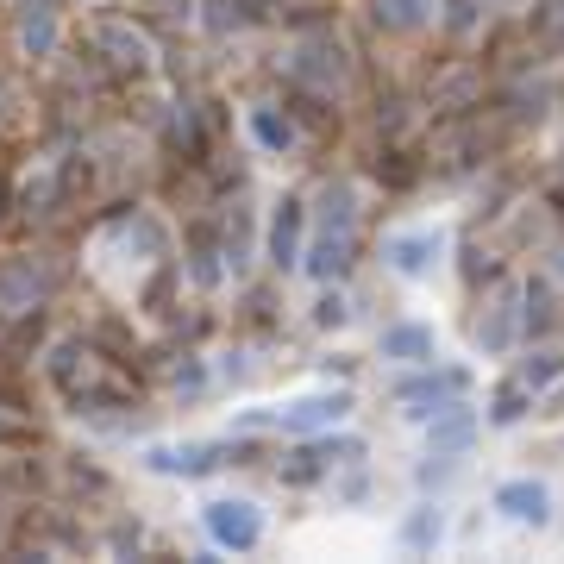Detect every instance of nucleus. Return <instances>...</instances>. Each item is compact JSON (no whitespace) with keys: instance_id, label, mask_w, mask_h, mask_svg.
<instances>
[{"instance_id":"f257e3e1","label":"nucleus","mask_w":564,"mask_h":564,"mask_svg":"<svg viewBox=\"0 0 564 564\" xmlns=\"http://www.w3.org/2000/svg\"><path fill=\"white\" fill-rule=\"evenodd\" d=\"M351 251H358V207H351V188H326V207H320V245L308 257L314 276H345L351 270Z\"/></svg>"},{"instance_id":"f03ea898","label":"nucleus","mask_w":564,"mask_h":564,"mask_svg":"<svg viewBox=\"0 0 564 564\" xmlns=\"http://www.w3.org/2000/svg\"><path fill=\"white\" fill-rule=\"evenodd\" d=\"M207 533H214L220 546H232V552H251L257 539H264V521H257L251 502H214L207 508Z\"/></svg>"},{"instance_id":"7ed1b4c3","label":"nucleus","mask_w":564,"mask_h":564,"mask_svg":"<svg viewBox=\"0 0 564 564\" xmlns=\"http://www.w3.org/2000/svg\"><path fill=\"white\" fill-rule=\"evenodd\" d=\"M496 508L508 514V521H521V527H546L552 521V489L533 483V477H514V483L496 489Z\"/></svg>"},{"instance_id":"20e7f679","label":"nucleus","mask_w":564,"mask_h":564,"mask_svg":"<svg viewBox=\"0 0 564 564\" xmlns=\"http://www.w3.org/2000/svg\"><path fill=\"white\" fill-rule=\"evenodd\" d=\"M470 389V376L464 370H433V376H414V383L395 389V402H408L414 414H439V402H452V395Z\"/></svg>"},{"instance_id":"39448f33","label":"nucleus","mask_w":564,"mask_h":564,"mask_svg":"<svg viewBox=\"0 0 564 564\" xmlns=\"http://www.w3.org/2000/svg\"><path fill=\"white\" fill-rule=\"evenodd\" d=\"M439 251H445L439 232H402V239H389V264L402 276H427L439 264Z\"/></svg>"},{"instance_id":"423d86ee","label":"nucleus","mask_w":564,"mask_h":564,"mask_svg":"<svg viewBox=\"0 0 564 564\" xmlns=\"http://www.w3.org/2000/svg\"><path fill=\"white\" fill-rule=\"evenodd\" d=\"M345 408H351L345 389H339V395H314V402H295L289 414H282V427H289V433H314V427H333V420H345Z\"/></svg>"},{"instance_id":"0eeeda50","label":"nucleus","mask_w":564,"mask_h":564,"mask_svg":"<svg viewBox=\"0 0 564 564\" xmlns=\"http://www.w3.org/2000/svg\"><path fill=\"white\" fill-rule=\"evenodd\" d=\"M301 226H308L301 201H282V207H276V220H270V257H276L282 270H289L295 257H301Z\"/></svg>"},{"instance_id":"6e6552de","label":"nucleus","mask_w":564,"mask_h":564,"mask_svg":"<svg viewBox=\"0 0 564 564\" xmlns=\"http://www.w3.org/2000/svg\"><path fill=\"white\" fill-rule=\"evenodd\" d=\"M383 358H395V364H427L433 358V326H389L383 333Z\"/></svg>"},{"instance_id":"1a4fd4ad","label":"nucleus","mask_w":564,"mask_h":564,"mask_svg":"<svg viewBox=\"0 0 564 564\" xmlns=\"http://www.w3.org/2000/svg\"><path fill=\"white\" fill-rule=\"evenodd\" d=\"M295 76H308L314 88H339L345 82V51L339 44H308L301 63H295Z\"/></svg>"},{"instance_id":"9d476101","label":"nucleus","mask_w":564,"mask_h":564,"mask_svg":"<svg viewBox=\"0 0 564 564\" xmlns=\"http://www.w3.org/2000/svg\"><path fill=\"white\" fill-rule=\"evenodd\" d=\"M477 433V420H470V408H445V420H433V439H427V452L445 458V452H458V445Z\"/></svg>"},{"instance_id":"9b49d317","label":"nucleus","mask_w":564,"mask_h":564,"mask_svg":"<svg viewBox=\"0 0 564 564\" xmlns=\"http://www.w3.org/2000/svg\"><path fill=\"white\" fill-rule=\"evenodd\" d=\"M527 408H533V383L508 376V383L496 389V402H489V420H496V427H514V420H521Z\"/></svg>"},{"instance_id":"f8f14e48","label":"nucleus","mask_w":564,"mask_h":564,"mask_svg":"<svg viewBox=\"0 0 564 564\" xmlns=\"http://www.w3.org/2000/svg\"><path fill=\"white\" fill-rule=\"evenodd\" d=\"M376 26H383V32H414L420 26V19H427V0H376Z\"/></svg>"},{"instance_id":"ddd939ff","label":"nucleus","mask_w":564,"mask_h":564,"mask_svg":"<svg viewBox=\"0 0 564 564\" xmlns=\"http://www.w3.org/2000/svg\"><path fill=\"white\" fill-rule=\"evenodd\" d=\"M514 376H521V383H533V389H546L552 376H564V358H558V351H539V358H527Z\"/></svg>"},{"instance_id":"4468645a","label":"nucleus","mask_w":564,"mask_h":564,"mask_svg":"<svg viewBox=\"0 0 564 564\" xmlns=\"http://www.w3.org/2000/svg\"><path fill=\"white\" fill-rule=\"evenodd\" d=\"M320 470H326V458H320V445H308V452H295L289 464H282V477H289V483H314Z\"/></svg>"},{"instance_id":"2eb2a0df","label":"nucleus","mask_w":564,"mask_h":564,"mask_svg":"<svg viewBox=\"0 0 564 564\" xmlns=\"http://www.w3.org/2000/svg\"><path fill=\"white\" fill-rule=\"evenodd\" d=\"M402 539H408V546H433V539H439V508H420V514H408Z\"/></svg>"},{"instance_id":"dca6fc26","label":"nucleus","mask_w":564,"mask_h":564,"mask_svg":"<svg viewBox=\"0 0 564 564\" xmlns=\"http://www.w3.org/2000/svg\"><path fill=\"white\" fill-rule=\"evenodd\" d=\"M533 26H539V38H546V44H564V0H546Z\"/></svg>"},{"instance_id":"f3484780","label":"nucleus","mask_w":564,"mask_h":564,"mask_svg":"<svg viewBox=\"0 0 564 564\" xmlns=\"http://www.w3.org/2000/svg\"><path fill=\"white\" fill-rule=\"evenodd\" d=\"M257 132H264L270 145H289V126H282V120H270V113H264V120H257Z\"/></svg>"},{"instance_id":"a211bd4d","label":"nucleus","mask_w":564,"mask_h":564,"mask_svg":"<svg viewBox=\"0 0 564 564\" xmlns=\"http://www.w3.org/2000/svg\"><path fill=\"white\" fill-rule=\"evenodd\" d=\"M552 414H564V395H552Z\"/></svg>"}]
</instances>
